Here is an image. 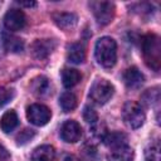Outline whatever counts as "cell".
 Masks as SVG:
<instances>
[{
  "label": "cell",
  "mask_w": 161,
  "mask_h": 161,
  "mask_svg": "<svg viewBox=\"0 0 161 161\" xmlns=\"http://www.w3.org/2000/svg\"><path fill=\"white\" fill-rule=\"evenodd\" d=\"M94 55L98 64L104 68H112L117 60V44L114 39L109 36L99 38L94 47Z\"/></svg>",
  "instance_id": "1"
},
{
  "label": "cell",
  "mask_w": 161,
  "mask_h": 161,
  "mask_svg": "<svg viewBox=\"0 0 161 161\" xmlns=\"http://www.w3.org/2000/svg\"><path fill=\"white\" fill-rule=\"evenodd\" d=\"M142 52L148 67L158 70L161 64V44L158 36L155 34L146 35L142 40Z\"/></svg>",
  "instance_id": "2"
},
{
  "label": "cell",
  "mask_w": 161,
  "mask_h": 161,
  "mask_svg": "<svg viewBox=\"0 0 161 161\" xmlns=\"http://www.w3.org/2000/svg\"><path fill=\"white\" fill-rule=\"evenodd\" d=\"M122 117L125 123L130 127V128H138L143 125L145 122V112L142 109V107L137 103V102H132L128 101L122 111Z\"/></svg>",
  "instance_id": "3"
},
{
  "label": "cell",
  "mask_w": 161,
  "mask_h": 161,
  "mask_svg": "<svg viewBox=\"0 0 161 161\" xmlns=\"http://www.w3.org/2000/svg\"><path fill=\"white\" fill-rule=\"evenodd\" d=\"M113 86L107 79H97L89 89V98L97 104L107 103L113 96Z\"/></svg>",
  "instance_id": "4"
},
{
  "label": "cell",
  "mask_w": 161,
  "mask_h": 161,
  "mask_svg": "<svg viewBox=\"0 0 161 161\" xmlns=\"http://www.w3.org/2000/svg\"><path fill=\"white\" fill-rule=\"evenodd\" d=\"M92 13L99 25H107L114 16V4L109 1H92L89 4Z\"/></svg>",
  "instance_id": "5"
},
{
  "label": "cell",
  "mask_w": 161,
  "mask_h": 161,
  "mask_svg": "<svg viewBox=\"0 0 161 161\" xmlns=\"http://www.w3.org/2000/svg\"><path fill=\"white\" fill-rule=\"evenodd\" d=\"M26 117L30 123L35 126H44L50 121L52 112L47 106L40 104V103H34L28 107Z\"/></svg>",
  "instance_id": "6"
},
{
  "label": "cell",
  "mask_w": 161,
  "mask_h": 161,
  "mask_svg": "<svg viewBox=\"0 0 161 161\" xmlns=\"http://www.w3.org/2000/svg\"><path fill=\"white\" fill-rule=\"evenodd\" d=\"M26 24V18L23 10L20 9H10L6 11L4 16V25L9 31H19Z\"/></svg>",
  "instance_id": "7"
},
{
  "label": "cell",
  "mask_w": 161,
  "mask_h": 161,
  "mask_svg": "<svg viewBox=\"0 0 161 161\" xmlns=\"http://www.w3.org/2000/svg\"><path fill=\"white\" fill-rule=\"evenodd\" d=\"M60 137L63 141L68 143H75L82 137V127L78 122L73 119H68L62 125L60 128Z\"/></svg>",
  "instance_id": "8"
},
{
  "label": "cell",
  "mask_w": 161,
  "mask_h": 161,
  "mask_svg": "<svg viewBox=\"0 0 161 161\" xmlns=\"http://www.w3.org/2000/svg\"><path fill=\"white\" fill-rule=\"evenodd\" d=\"M123 80H125V84H126L128 88L136 89V88H138V87L142 86V83H143V80H145V77H143V74L138 70V68L131 67V68H128V69L125 72V74H123Z\"/></svg>",
  "instance_id": "9"
},
{
  "label": "cell",
  "mask_w": 161,
  "mask_h": 161,
  "mask_svg": "<svg viewBox=\"0 0 161 161\" xmlns=\"http://www.w3.org/2000/svg\"><path fill=\"white\" fill-rule=\"evenodd\" d=\"M133 157H135L133 150L127 145H125V146L112 148L107 156V160L108 161H133Z\"/></svg>",
  "instance_id": "10"
},
{
  "label": "cell",
  "mask_w": 161,
  "mask_h": 161,
  "mask_svg": "<svg viewBox=\"0 0 161 161\" xmlns=\"http://www.w3.org/2000/svg\"><path fill=\"white\" fill-rule=\"evenodd\" d=\"M55 151L50 145H42L36 147L31 153V161H54Z\"/></svg>",
  "instance_id": "11"
},
{
  "label": "cell",
  "mask_w": 161,
  "mask_h": 161,
  "mask_svg": "<svg viewBox=\"0 0 161 161\" xmlns=\"http://www.w3.org/2000/svg\"><path fill=\"white\" fill-rule=\"evenodd\" d=\"M67 58L70 63L74 64H80L84 62L86 59V49L84 45L80 43H73L69 45L68 48V53H67Z\"/></svg>",
  "instance_id": "12"
},
{
  "label": "cell",
  "mask_w": 161,
  "mask_h": 161,
  "mask_svg": "<svg viewBox=\"0 0 161 161\" xmlns=\"http://www.w3.org/2000/svg\"><path fill=\"white\" fill-rule=\"evenodd\" d=\"M19 123V118H18V114L15 113V111L10 109V111H6L1 119H0V127L1 130L5 132V133H9L11 131L15 130V127L18 126Z\"/></svg>",
  "instance_id": "13"
},
{
  "label": "cell",
  "mask_w": 161,
  "mask_h": 161,
  "mask_svg": "<svg viewBox=\"0 0 161 161\" xmlns=\"http://www.w3.org/2000/svg\"><path fill=\"white\" fill-rule=\"evenodd\" d=\"M54 48V44L49 39H42L36 40L33 45V53L36 58H45L48 57Z\"/></svg>",
  "instance_id": "14"
},
{
  "label": "cell",
  "mask_w": 161,
  "mask_h": 161,
  "mask_svg": "<svg viewBox=\"0 0 161 161\" xmlns=\"http://www.w3.org/2000/svg\"><path fill=\"white\" fill-rule=\"evenodd\" d=\"M53 19L55 24L62 29H70L77 24V15L72 13H59L54 14Z\"/></svg>",
  "instance_id": "15"
},
{
  "label": "cell",
  "mask_w": 161,
  "mask_h": 161,
  "mask_svg": "<svg viewBox=\"0 0 161 161\" xmlns=\"http://www.w3.org/2000/svg\"><path fill=\"white\" fill-rule=\"evenodd\" d=\"M82 75L77 69L73 68H65L62 72V80L65 88H73L74 86H77L80 80Z\"/></svg>",
  "instance_id": "16"
},
{
  "label": "cell",
  "mask_w": 161,
  "mask_h": 161,
  "mask_svg": "<svg viewBox=\"0 0 161 161\" xmlns=\"http://www.w3.org/2000/svg\"><path fill=\"white\" fill-rule=\"evenodd\" d=\"M103 142H104L106 146H108L111 148H116V147L126 145L127 136L122 132H111V133H107L103 137Z\"/></svg>",
  "instance_id": "17"
},
{
  "label": "cell",
  "mask_w": 161,
  "mask_h": 161,
  "mask_svg": "<svg viewBox=\"0 0 161 161\" xmlns=\"http://www.w3.org/2000/svg\"><path fill=\"white\" fill-rule=\"evenodd\" d=\"M31 89L33 92L39 96V97H43V96H47L49 94L50 92V83L49 80L45 78V77H38L33 80L31 83Z\"/></svg>",
  "instance_id": "18"
},
{
  "label": "cell",
  "mask_w": 161,
  "mask_h": 161,
  "mask_svg": "<svg viewBox=\"0 0 161 161\" xmlns=\"http://www.w3.org/2000/svg\"><path fill=\"white\" fill-rule=\"evenodd\" d=\"M59 104L64 112H70L77 107V97L72 92H64L59 97Z\"/></svg>",
  "instance_id": "19"
},
{
  "label": "cell",
  "mask_w": 161,
  "mask_h": 161,
  "mask_svg": "<svg viewBox=\"0 0 161 161\" xmlns=\"http://www.w3.org/2000/svg\"><path fill=\"white\" fill-rule=\"evenodd\" d=\"M145 158L146 161H161L160 156V142L153 141L151 142L145 150Z\"/></svg>",
  "instance_id": "20"
},
{
  "label": "cell",
  "mask_w": 161,
  "mask_h": 161,
  "mask_svg": "<svg viewBox=\"0 0 161 161\" xmlns=\"http://www.w3.org/2000/svg\"><path fill=\"white\" fill-rule=\"evenodd\" d=\"M158 101H160V92H158L157 87H155L152 89H147L142 94V103H145L147 107H151V106L158 103Z\"/></svg>",
  "instance_id": "21"
},
{
  "label": "cell",
  "mask_w": 161,
  "mask_h": 161,
  "mask_svg": "<svg viewBox=\"0 0 161 161\" xmlns=\"http://www.w3.org/2000/svg\"><path fill=\"white\" fill-rule=\"evenodd\" d=\"M4 44L10 52H21L23 50V42L15 36H4Z\"/></svg>",
  "instance_id": "22"
},
{
  "label": "cell",
  "mask_w": 161,
  "mask_h": 161,
  "mask_svg": "<svg viewBox=\"0 0 161 161\" xmlns=\"http://www.w3.org/2000/svg\"><path fill=\"white\" fill-rule=\"evenodd\" d=\"M83 118H84V121H86L87 123L94 125L96 121H98V114H97V112H96L92 107L86 106L84 109H83Z\"/></svg>",
  "instance_id": "23"
},
{
  "label": "cell",
  "mask_w": 161,
  "mask_h": 161,
  "mask_svg": "<svg viewBox=\"0 0 161 161\" xmlns=\"http://www.w3.org/2000/svg\"><path fill=\"white\" fill-rule=\"evenodd\" d=\"M14 97V91L9 88L0 87V108L4 107L6 103H9Z\"/></svg>",
  "instance_id": "24"
},
{
  "label": "cell",
  "mask_w": 161,
  "mask_h": 161,
  "mask_svg": "<svg viewBox=\"0 0 161 161\" xmlns=\"http://www.w3.org/2000/svg\"><path fill=\"white\" fill-rule=\"evenodd\" d=\"M33 137H34V131H33V130H24V131H21V132L18 135L16 141H18L19 145H24V143H26L28 141H30Z\"/></svg>",
  "instance_id": "25"
},
{
  "label": "cell",
  "mask_w": 161,
  "mask_h": 161,
  "mask_svg": "<svg viewBox=\"0 0 161 161\" xmlns=\"http://www.w3.org/2000/svg\"><path fill=\"white\" fill-rule=\"evenodd\" d=\"M9 157H10V155H9V152L6 151V148L0 145V161H1V160H6V158H9Z\"/></svg>",
  "instance_id": "26"
},
{
  "label": "cell",
  "mask_w": 161,
  "mask_h": 161,
  "mask_svg": "<svg viewBox=\"0 0 161 161\" xmlns=\"http://www.w3.org/2000/svg\"><path fill=\"white\" fill-rule=\"evenodd\" d=\"M18 4L20 6H26V8H33V6L36 5L35 1H18Z\"/></svg>",
  "instance_id": "27"
},
{
  "label": "cell",
  "mask_w": 161,
  "mask_h": 161,
  "mask_svg": "<svg viewBox=\"0 0 161 161\" xmlns=\"http://www.w3.org/2000/svg\"><path fill=\"white\" fill-rule=\"evenodd\" d=\"M63 161H79V158H77V157L73 156V155H68V156H65V157L63 158Z\"/></svg>",
  "instance_id": "28"
}]
</instances>
